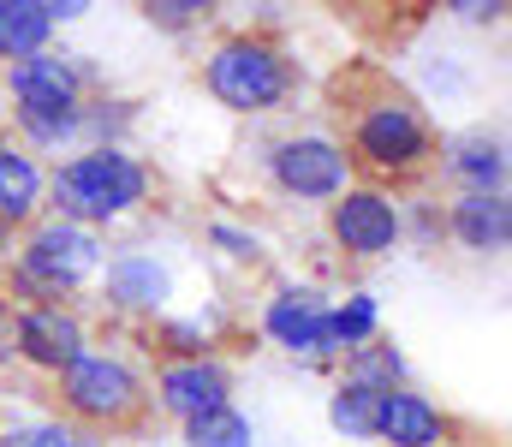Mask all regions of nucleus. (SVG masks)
Here are the masks:
<instances>
[{"label":"nucleus","instance_id":"12","mask_svg":"<svg viewBox=\"0 0 512 447\" xmlns=\"http://www.w3.org/2000/svg\"><path fill=\"white\" fill-rule=\"evenodd\" d=\"M0 90L12 108H66V102H90L96 96V72L84 66V54H30L18 66L0 72Z\"/></svg>","mask_w":512,"mask_h":447},{"label":"nucleus","instance_id":"27","mask_svg":"<svg viewBox=\"0 0 512 447\" xmlns=\"http://www.w3.org/2000/svg\"><path fill=\"white\" fill-rule=\"evenodd\" d=\"M447 12L459 24H501L507 18V0H447Z\"/></svg>","mask_w":512,"mask_h":447},{"label":"nucleus","instance_id":"14","mask_svg":"<svg viewBox=\"0 0 512 447\" xmlns=\"http://www.w3.org/2000/svg\"><path fill=\"white\" fill-rule=\"evenodd\" d=\"M84 12H90L84 0H0V72L30 54H48L54 30Z\"/></svg>","mask_w":512,"mask_h":447},{"label":"nucleus","instance_id":"6","mask_svg":"<svg viewBox=\"0 0 512 447\" xmlns=\"http://www.w3.org/2000/svg\"><path fill=\"white\" fill-rule=\"evenodd\" d=\"M262 179L286 203H322L328 209L358 173H352V161H346L334 132H280L262 149Z\"/></svg>","mask_w":512,"mask_h":447},{"label":"nucleus","instance_id":"1","mask_svg":"<svg viewBox=\"0 0 512 447\" xmlns=\"http://www.w3.org/2000/svg\"><path fill=\"white\" fill-rule=\"evenodd\" d=\"M334 102H340V126H346L340 149H346L352 173H364V185L393 191L435 167V149H441L435 120L405 84H393L382 72H358L352 84L346 78L334 84Z\"/></svg>","mask_w":512,"mask_h":447},{"label":"nucleus","instance_id":"22","mask_svg":"<svg viewBox=\"0 0 512 447\" xmlns=\"http://www.w3.org/2000/svg\"><path fill=\"white\" fill-rule=\"evenodd\" d=\"M179 442L185 447H256V424L239 406H215V412L179 424Z\"/></svg>","mask_w":512,"mask_h":447},{"label":"nucleus","instance_id":"3","mask_svg":"<svg viewBox=\"0 0 512 447\" xmlns=\"http://www.w3.org/2000/svg\"><path fill=\"white\" fill-rule=\"evenodd\" d=\"M102 257H108L102 233L42 215L18 233V245L0 263L6 304H78V293L102 275Z\"/></svg>","mask_w":512,"mask_h":447},{"label":"nucleus","instance_id":"21","mask_svg":"<svg viewBox=\"0 0 512 447\" xmlns=\"http://www.w3.org/2000/svg\"><path fill=\"white\" fill-rule=\"evenodd\" d=\"M340 376H346V382H364V388H376V394L411 382V376H405V352H399L387 334L370 340V346H358V352H346V358H340Z\"/></svg>","mask_w":512,"mask_h":447},{"label":"nucleus","instance_id":"20","mask_svg":"<svg viewBox=\"0 0 512 447\" xmlns=\"http://www.w3.org/2000/svg\"><path fill=\"white\" fill-rule=\"evenodd\" d=\"M328 334H334L340 352H358V346L382 340V304H376V293L352 287V293L328 298Z\"/></svg>","mask_w":512,"mask_h":447},{"label":"nucleus","instance_id":"15","mask_svg":"<svg viewBox=\"0 0 512 447\" xmlns=\"http://www.w3.org/2000/svg\"><path fill=\"white\" fill-rule=\"evenodd\" d=\"M376 447H453V418L411 382L387 388L376 406Z\"/></svg>","mask_w":512,"mask_h":447},{"label":"nucleus","instance_id":"23","mask_svg":"<svg viewBox=\"0 0 512 447\" xmlns=\"http://www.w3.org/2000/svg\"><path fill=\"white\" fill-rule=\"evenodd\" d=\"M0 447H108L102 436L66 424V418H24V424H6Z\"/></svg>","mask_w":512,"mask_h":447},{"label":"nucleus","instance_id":"13","mask_svg":"<svg viewBox=\"0 0 512 447\" xmlns=\"http://www.w3.org/2000/svg\"><path fill=\"white\" fill-rule=\"evenodd\" d=\"M435 161H441V179L453 185V197H465V191L501 197V191H507L512 155H507V138L489 132V126H471V132H459V138H447V144L435 149Z\"/></svg>","mask_w":512,"mask_h":447},{"label":"nucleus","instance_id":"4","mask_svg":"<svg viewBox=\"0 0 512 447\" xmlns=\"http://www.w3.org/2000/svg\"><path fill=\"white\" fill-rule=\"evenodd\" d=\"M203 90L215 108L239 120H262V114H280L304 90V66L274 30H227L203 54Z\"/></svg>","mask_w":512,"mask_h":447},{"label":"nucleus","instance_id":"2","mask_svg":"<svg viewBox=\"0 0 512 447\" xmlns=\"http://www.w3.org/2000/svg\"><path fill=\"white\" fill-rule=\"evenodd\" d=\"M155 197V173L126 144H84L48 167V215L108 233L114 221L137 215Z\"/></svg>","mask_w":512,"mask_h":447},{"label":"nucleus","instance_id":"8","mask_svg":"<svg viewBox=\"0 0 512 447\" xmlns=\"http://www.w3.org/2000/svg\"><path fill=\"white\" fill-rule=\"evenodd\" d=\"M328 239L346 263H382L405 245V215L399 197L387 185H364L352 179L334 203H328Z\"/></svg>","mask_w":512,"mask_h":447},{"label":"nucleus","instance_id":"11","mask_svg":"<svg viewBox=\"0 0 512 447\" xmlns=\"http://www.w3.org/2000/svg\"><path fill=\"white\" fill-rule=\"evenodd\" d=\"M90 352V322L78 304H18V364L36 376H60Z\"/></svg>","mask_w":512,"mask_h":447},{"label":"nucleus","instance_id":"9","mask_svg":"<svg viewBox=\"0 0 512 447\" xmlns=\"http://www.w3.org/2000/svg\"><path fill=\"white\" fill-rule=\"evenodd\" d=\"M173 263L155 257L149 245H120L102 257V275H96V293L108 316H126V322H161L167 304H173Z\"/></svg>","mask_w":512,"mask_h":447},{"label":"nucleus","instance_id":"19","mask_svg":"<svg viewBox=\"0 0 512 447\" xmlns=\"http://www.w3.org/2000/svg\"><path fill=\"white\" fill-rule=\"evenodd\" d=\"M155 328V352L161 358H209V352H221V316L209 310H191V316H161V322H149Z\"/></svg>","mask_w":512,"mask_h":447},{"label":"nucleus","instance_id":"29","mask_svg":"<svg viewBox=\"0 0 512 447\" xmlns=\"http://www.w3.org/2000/svg\"><path fill=\"white\" fill-rule=\"evenodd\" d=\"M6 251H12V239H6V233H0V263H6Z\"/></svg>","mask_w":512,"mask_h":447},{"label":"nucleus","instance_id":"24","mask_svg":"<svg viewBox=\"0 0 512 447\" xmlns=\"http://www.w3.org/2000/svg\"><path fill=\"white\" fill-rule=\"evenodd\" d=\"M209 12H215V0H143V24L161 36H191L209 24Z\"/></svg>","mask_w":512,"mask_h":447},{"label":"nucleus","instance_id":"16","mask_svg":"<svg viewBox=\"0 0 512 447\" xmlns=\"http://www.w3.org/2000/svg\"><path fill=\"white\" fill-rule=\"evenodd\" d=\"M42 215H48V167L12 132H0V233L12 239Z\"/></svg>","mask_w":512,"mask_h":447},{"label":"nucleus","instance_id":"26","mask_svg":"<svg viewBox=\"0 0 512 447\" xmlns=\"http://www.w3.org/2000/svg\"><path fill=\"white\" fill-rule=\"evenodd\" d=\"M399 215H405V239H417L423 251H435V245L447 239V227H441V203H399Z\"/></svg>","mask_w":512,"mask_h":447},{"label":"nucleus","instance_id":"18","mask_svg":"<svg viewBox=\"0 0 512 447\" xmlns=\"http://www.w3.org/2000/svg\"><path fill=\"white\" fill-rule=\"evenodd\" d=\"M376 406H382V394L376 388H364V382H334V394H328V430L340 436V442H358L370 447L376 442Z\"/></svg>","mask_w":512,"mask_h":447},{"label":"nucleus","instance_id":"25","mask_svg":"<svg viewBox=\"0 0 512 447\" xmlns=\"http://www.w3.org/2000/svg\"><path fill=\"white\" fill-rule=\"evenodd\" d=\"M203 239H209L227 263H239V269H256V263H262V233L239 227V221H209V227H203Z\"/></svg>","mask_w":512,"mask_h":447},{"label":"nucleus","instance_id":"5","mask_svg":"<svg viewBox=\"0 0 512 447\" xmlns=\"http://www.w3.org/2000/svg\"><path fill=\"white\" fill-rule=\"evenodd\" d=\"M54 418L90 430V436H131L149 418V382L137 370V358L114 352V346H90L78 364H66L54 376Z\"/></svg>","mask_w":512,"mask_h":447},{"label":"nucleus","instance_id":"28","mask_svg":"<svg viewBox=\"0 0 512 447\" xmlns=\"http://www.w3.org/2000/svg\"><path fill=\"white\" fill-rule=\"evenodd\" d=\"M18 364V304L0 298V370Z\"/></svg>","mask_w":512,"mask_h":447},{"label":"nucleus","instance_id":"10","mask_svg":"<svg viewBox=\"0 0 512 447\" xmlns=\"http://www.w3.org/2000/svg\"><path fill=\"white\" fill-rule=\"evenodd\" d=\"M143 382H149V406L167 412L173 424H191L215 406H233V364L221 352H209V358H155V370Z\"/></svg>","mask_w":512,"mask_h":447},{"label":"nucleus","instance_id":"17","mask_svg":"<svg viewBox=\"0 0 512 447\" xmlns=\"http://www.w3.org/2000/svg\"><path fill=\"white\" fill-rule=\"evenodd\" d=\"M441 227H447V239L465 251V257H507L512 245V197H477V191H465V197H453L447 209H441Z\"/></svg>","mask_w":512,"mask_h":447},{"label":"nucleus","instance_id":"7","mask_svg":"<svg viewBox=\"0 0 512 447\" xmlns=\"http://www.w3.org/2000/svg\"><path fill=\"white\" fill-rule=\"evenodd\" d=\"M256 328H262L268 346H280L286 358H298V364H310V370H334V364L346 358V352L334 346V334H328V293L310 287V281H280L274 293L262 298Z\"/></svg>","mask_w":512,"mask_h":447}]
</instances>
